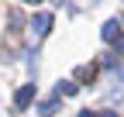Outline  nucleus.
<instances>
[{"mask_svg": "<svg viewBox=\"0 0 124 117\" xmlns=\"http://www.w3.org/2000/svg\"><path fill=\"white\" fill-rule=\"evenodd\" d=\"M117 28H121L117 21H107V24H103V41H114V38H117Z\"/></svg>", "mask_w": 124, "mask_h": 117, "instance_id": "obj_3", "label": "nucleus"}, {"mask_svg": "<svg viewBox=\"0 0 124 117\" xmlns=\"http://www.w3.org/2000/svg\"><path fill=\"white\" fill-rule=\"evenodd\" d=\"M55 110H59V100H48V103H41V107H38V114H41V117H52Z\"/></svg>", "mask_w": 124, "mask_h": 117, "instance_id": "obj_4", "label": "nucleus"}, {"mask_svg": "<svg viewBox=\"0 0 124 117\" xmlns=\"http://www.w3.org/2000/svg\"><path fill=\"white\" fill-rule=\"evenodd\" d=\"M97 117H117V110H100Z\"/></svg>", "mask_w": 124, "mask_h": 117, "instance_id": "obj_6", "label": "nucleus"}, {"mask_svg": "<svg viewBox=\"0 0 124 117\" xmlns=\"http://www.w3.org/2000/svg\"><path fill=\"white\" fill-rule=\"evenodd\" d=\"M121 79H124V72H121Z\"/></svg>", "mask_w": 124, "mask_h": 117, "instance_id": "obj_8", "label": "nucleus"}, {"mask_svg": "<svg viewBox=\"0 0 124 117\" xmlns=\"http://www.w3.org/2000/svg\"><path fill=\"white\" fill-rule=\"evenodd\" d=\"M79 117H97V114H93V110H83V114H79Z\"/></svg>", "mask_w": 124, "mask_h": 117, "instance_id": "obj_7", "label": "nucleus"}, {"mask_svg": "<svg viewBox=\"0 0 124 117\" xmlns=\"http://www.w3.org/2000/svg\"><path fill=\"white\" fill-rule=\"evenodd\" d=\"M76 90H79L76 83H59V90H55V93H59V96H72Z\"/></svg>", "mask_w": 124, "mask_h": 117, "instance_id": "obj_5", "label": "nucleus"}, {"mask_svg": "<svg viewBox=\"0 0 124 117\" xmlns=\"http://www.w3.org/2000/svg\"><path fill=\"white\" fill-rule=\"evenodd\" d=\"M31 100H35V83H28V86H21V90L14 93V107H17V110H24Z\"/></svg>", "mask_w": 124, "mask_h": 117, "instance_id": "obj_2", "label": "nucleus"}, {"mask_svg": "<svg viewBox=\"0 0 124 117\" xmlns=\"http://www.w3.org/2000/svg\"><path fill=\"white\" fill-rule=\"evenodd\" d=\"M31 28H35V35H38V38H45V35L52 31V14H48V10H38V14H35V21H31Z\"/></svg>", "mask_w": 124, "mask_h": 117, "instance_id": "obj_1", "label": "nucleus"}]
</instances>
